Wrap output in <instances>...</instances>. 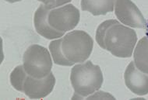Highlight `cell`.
Masks as SVG:
<instances>
[{"mask_svg":"<svg viewBox=\"0 0 148 100\" xmlns=\"http://www.w3.org/2000/svg\"><path fill=\"white\" fill-rule=\"evenodd\" d=\"M96 41L101 48L118 57H130L137 41L134 30L115 20L100 24L96 31Z\"/></svg>","mask_w":148,"mask_h":100,"instance_id":"cell-1","label":"cell"},{"mask_svg":"<svg viewBox=\"0 0 148 100\" xmlns=\"http://www.w3.org/2000/svg\"><path fill=\"white\" fill-rule=\"evenodd\" d=\"M103 81L100 67L90 61L75 65L70 74V82L75 92L73 99H83L94 94L101 87Z\"/></svg>","mask_w":148,"mask_h":100,"instance_id":"cell-2","label":"cell"},{"mask_svg":"<svg viewBox=\"0 0 148 100\" xmlns=\"http://www.w3.org/2000/svg\"><path fill=\"white\" fill-rule=\"evenodd\" d=\"M94 41L83 30H73L60 39V50L70 66L83 63L89 58L93 51Z\"/></svg>","mask_w":148,"mask_h":100,"instance_id":"cell-3","label":"cell"},{"mask_svg":"<svg viewBox=\"0 0 148 100\" xmlns=\"http://www.w3.org/2000/svg\"><path fill=\"white\" fill-rule=\"evenodd\" d=\"M23 66L27 74L36 78H43L51 73L52 60L49 50L38 44H33L26 50Z\"/></svg>","mask_w":148,"mask_h":100,"instance_id":"cell-4","label":"cell"},{"mask_svg":"<svg viewBox=\"0 0 148 100\" xmlns=\"http://www.w3.org/2000/svg\"><path fill=\"white\" fill-rule=\"evenodd\" d=\"M80 19L79 9L72 4L62 5L50 9L48 16L49 25L59 32L73 30Z\"/></svg>","mask_w":148,"mask_h":100,"instance_id":"cell-5","label":"cell"},{"mask_svg":"<svg viewBox=\"0 0 148 100\" xmlns=\"http://www.w3.org/2000/svg\"><path fill=\"white\" fill-rule=\"evenodd\" d=\"M115 13L120 22L133 28H144L147 20L131 0H115Z\"/></svg>","mask_w":148,"mask_h":100,"instance_id":"cell-6","label":"cell"},{"mask_svg":"<svg viewBox=\"0 0 148 100\" xmlns=\"http://www.w3.org/2000/svg\"><path fill=\"white\" fill-rule=\"evenodd\" d=\"M55 85L56 78L52 72L43 78H36L27 73L22 93L32 99H43L51 93Z\"/></svg>","mask_w":148,"mask_h":100,"instance_id":"cell-7","label":"cell"},{"mask_svg":"<svg viewBox=\"0 0 148 100\" xmlns=\"http://www.w3.org/2000/svg\"><path fill=\"white\" fill-rule=\"evenodd\" d=\"M125 85L132 93L138 95L148 94V74L138 69L134 61L128 65L124 74Z\"/></svg>","mask_w":148,"mask_h":100,"instance_id":"cell-8","label":"cell"},{"mask_svg":"<svg viewBox=\"0 0 148 100\" xmlns=\"http://www.w3.org/2000/svg\"><path fill=\"white\" fill-rule=\"evenodd\" d=\"M49 11L50 9L45 4L40 5L38 9L36 10L34 17V23L36 31L41 36L49 40L62 37L65 33L57 31L49 25L48 21Z\"/></svg>","mask_w":148,"mask_h":100,"instance_id":"cell-9","label":"cell"},{"mask_svg":"<svg viewBox=\"0 0 148 100\" xmlns=\"http://www.w3.org/2000/svg\"><path fill=\"white\" fill-rule=\"evenodd\" d=\"M115 0H81V9L94 16L106 15L112 12Z\"/></svg>","mask_w":148,"mask_h":100,"instance_id":"cell-10","label":"cell"},{"mask_svg":"<svg viewBox=\"0 0 148 100\" xmlns=\"http://www.w3.org/2000/svg\"><path fill=\"white\" fill-rule=\"evenodd\" d=\"M134 63L138 69L148 74V38L144 36L136 44L134 51Z\"/></svg>","mask_w":148,"mask_h":100,"instance_id":"cell-11","label":"cell"},{"mask_svg":"<svg viewBox=\"0 0 148 100\" xmlns=\"http://www.w3.org/2000/svg\"><path fill=\"white\" fill-rule=\"evenodd\" d=\"M27 72L24 70L23 65H19L16 67L10 74V83L16 90L22 93L23 84L25 79Z\"/></svg>","mask_w":148,"mask_h":100,"instance_id":"cell-12","label":"cell"},{"mask_svg":"<svg viewBox=\"0 0 148 100\" xmlns=\"http://www.w3.org/2000/svg\"><path fill=\"white\" fill-rule=\"evenodd\" d=\"M49 50L53 58L55 64L62 66H70V64L64 58L60 50V39L51 41L49 44Z\"/></svg>","mask_w":148,"mask_h":100,"instance_id":"cell-13","label":"cell"},{"mask_svg":"<svg viewBox=\"0 0 148 100\" xmlns=\"http://www.w3.org/2000/svg\"><path fill=\"white\" fill-rule=\"evenodd\" d=\"M38 1L47 5L50 9H51L54 8L62 6L65 4L70 3L72 0H38Z\"/></svg>","mask_w":148,"mask_h":100,"instance_id":"cell-14","label":"cell"},{"mask_svg":"<svg viewBox=\"0 0 148 100\" xmlns=\"http://www.w3.org/2000/svg\"><path fill=\"white\" fill-rule=\"evenodd\" d=\"M145 33H146V36L148 38V20L147 21V23H146L145 25Z\"/></svg>","mask_w":148,"mask_h":100,"instance_id":"cell-15","label":"cell"},{"mask_svg":"<svg viewBox=\"0 0 148 100\" xmlns=\"http://www.w3.org/2000/svg\"><path fill=\"white\" fill-rule=\"evenodd\" d=\"M8 3H16V2H20L21 0H5Z\"/></svg>","mask_w":148,"mask_h":100,"instance_id":"cell-16","label":"cell"}]
</instances>
